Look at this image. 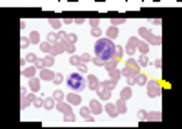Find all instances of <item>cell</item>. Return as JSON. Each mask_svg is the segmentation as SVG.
Returning a JSON list of instances; mask_svg holds the SVG:
<instances>
[{
	"label": "cell",
	"mask_w": 182,
	"mask_h": 129,
	"mask_svg": "<svg viewBox=\"0 0 182 129\" xmlns=\"http://www.w3.org/2000/svg\"><path fill=\"white\" fill-rule=\"evenodd\" d=\"M115 44H113V40L109 38H100L97 40V44H95V58H98L100 62H107V60H111V58H115Z\"/></svg>",
	"instance_id": "cell-1"
},
{
	"label": "cell",
	"mask_w": 182,
	"mask_h": 129,
	"mask_svg": "<svg viewBox=\"0 0 182 129\" xmlns=\"http://www.w3.org/2000/svg\"><path fill=\"white\" fill-rule=\"evenodd\" d=\"M66 84H67V89L73 91V93H82L86 89V86H87L86 78L82 77V75H78V73H71L69 77H67Z\"/></svg>",
	"instance_id": "cell-2"
},
{
	"label": "cell",
	"mask_w": 182,
	"mask_h": 129,
	"mask_svg": "<svg viewBox=\"0 0 182 129\" xmlns=\"http://www.w3.org/2000/svg\"><path fill=\"white\" fill-rule=\"evenodd\" d=\"M137 47H138V38H137V37H131V38H129V42H127V47H126V51L129 53V55H133Z\"/></svg>",
	"instance_id": "cell-3"
},
{
	"label": "cell",
	"mask_w": 182,
	"mask_h": 129,
	"mask_svg": "<svg viewBox=\"0 0 182 129\" xmlns=\"http://www.w3.org/2000/svg\"><path fill=\"white\" fill-rule=\"evenodd\" d=\"M98 97H100V100H107L111 97V89H107L106 86L98 84Z\"/></svg>",
	"instance_id": "cell-4"
},
{
	"label": "cell",
	"mask_w": 182,
	"mask_h": 129,
	"mask_svg": "<svg viewBox=\"0 0 182 129\" xmlns=\"http://www.w3.org/2000/svg\"><path fill=\"white\" fill-rule=\"evenodd\" d=\"M147 95H149V97H158L160 95V87L155 82H149V86H147Z\"/></svg>",
	"instance_id": "cell-5"
},
{
	"label": "cell",
	"mask_w": 182,
	"mask_h": 129,
	"mask_svg": "<svg viewBox=\"0 0 182 129\" xmlns=\"http://www.w3.org/2000/svg\"><path fill=\"white\" fill-rule=\"evenodd\" d=\"M89 109H91L93 115H100V113H102V106H100V102H98V100H91Z\"/></svg>",
	"instance_id": "cell-6"
},
{
	"label": "cell",
	"mask_w": 182,
	"mask_h": 129,
	"mask_svg": "<svg viewBox=\"0 0 182 129\" xmlns=\"http://www.w3.org/2000/svg\"><path fill=\"white\" fill-rule=\"evenodd\" d=\"M86 82H87V87L89 89H98V80H97V77H93V75H89V77L86 78Z\"/></svg>",
	"instance_id": "cell-7"
},
{
	"label": "cell",
	"mask_w": 182,
	"mask_h": 129,
	"mask_svg": "<svg viewBox=\"0 0 182 129\" xmlns=\"http://www.w3.org/2000/svg\"><path fill=\"white\" fill-rule=\"evenodd\" d=\"M80 115H82L87 122H93V113H91L89 107H82V109H80Z\"/></svg>",
	"instance_id": "cell-8"
},
{
	"label": "cell",
	"mask_w": 182,
	"mask_h": 129,
	"mask_svg": "<svg viewBox=\"0 0 182 129\" xmlns=\"http://www.w3.org/2000/svg\"><path fill=\"white\" fill-rule=\"evenodd\" d=\"M67 100H69V104H80V100H82V98H80V95L78 93H69V95H67Z\"/></svg>",
	"instance_id": "cell-9"
},
{
	"label": "cell",
	"mask_w": 182,
	"mask_h": 129,
	"mask_svg": "<svg viewBox=\"0 0 182 129\" xmlns=\"http://www.w3.org/2000/svg\"><path fill=\"white\" fill-rule=\"evenodd\" d=\"M40 77H42V80H53V78H55V73L49 71V69H42Z\"/></svg>",
	"instance_id": "cell-10"
},
{
	"label": "cell",
	"mask_w": 182,
	"mask_h": 129,
	"mask_svg": "<svg viewBox=\"0 0 182 129\" xmlns=\"http://www.w3.org/2000/svg\"><path fill=\"white\" fill-rule=\"evenodd\" d=\"M22 75H24L26 78H35V67H24Z\"/></svg>",
	"instance_id": "cell-11"
},
{
	"label": "cell",
	"mask_w": 182,
	"mask_h": 129,
	"mask_svg": "<svg viewBox=\"0 0 182 129\" xmlns=\"http://www.w3.org/2000/svg\"><path fill=\"white\" fill-rule=\"evenodd\" d=\"M117 62H118L117 58H111V60H107V62H104L102 67H106L107 71H113V69H115V66H117Z\"/></svg>",
	"instance_id": "cell-12"
},
{
	"label": "cell",
	"mask_w": 182,
	"mask_h": 129,
	"mask_svg": "<svg viewBox=\"0 0 182 129\" xmlns=\"http://www.w3.org/2000/svg\"><path fill=\"white\" fill-rule=\"evenodd\" d=\"M126 66H127V67H129V69H131V71H133L135 75H138V64H137V62H135V60H133V58H129V60H127V64H126Z\"/></svg>",
	"instance_id": "cell-13"
},
{
	"label": "cell",
	"mask_w": 182,
	"mask_h": 129,
	"mask_svg": "<svg viewBox=\"0 0 182 129\" xmlns=\"http://www.w3.org/2000/svg\"><path fill=\"white\" fill-rule=\"evenodd\" d=\"M106 111H107V115H109V117H117V115H118L117 106H113V104H107V106H106Z\"/></svg>",
	"instance_id": "cell-14"
},
{
	"label": "cell",
	"mask_w": 182,
	"mask_h": 129,
	"mask_svg": "<svg viewBox=\"0 0 182 129\" xmlns=\"http://www.w3.org/2000/svg\"><path fill=\"white\" fill-rule=\"evenodd\" d=\"M57 109H58L60 113H64V115H69V113H71V109H69V106H67V104H62V102H58V106H57Z\"/></svg>",
	"instance_id": "cell-15"
},
{
	"label": "cell",
	"mask_w": 182,
	"mask_h": 129,
	"mask_svg": "<svg viewBox=\"0 0 182 129\" xmlns=\"http://www.w3.org/2000/svg\"><path fill=\"white\" fill-rule=\"evenodd\" d=\"M29 42H31V44H38V42H40L38 31H31V33H29Z\"/></svg>",
	"instance_id": "cell-16"
},
{
	"label": "cell",
	"mask_w": 182,
	"mask_h": 129,
	"mask_svg": "<svg viewBox=\"0 0 182 129\" xmlns=\"http://www.w3.org/2000/svg\"><path fill=\"white\" fill-rule=\"evenodd\" d=\"M117 111H118L120 115L127 111V109H126V100H122V98H120V100L117 102Z\"/></svg>",
	"instance_id": "cell-17"
},
{
	"label": "cell",
	"mask_w": 182,
	"mask_h": 129,
	"mask_svg": "<svg viewBox=\"0 0 182 129\" xmlns=\"http://www.w3.org/2000/svg\"><path fill=\"white\" fill-rule=\"evenodd\" d=\"M29 87H31V91H38L40 89V82H38V80H35V78H29Z\"/></svg>",
	"instance_id": "cell-18"
},
{
	"label": "cell",
	"mask_w": 182,
	"mask_h": 129,
	"mask_svg": "<svg viewBox=\"0 0 182 129\" xmlns=\"http://www.w3.org/2000/svg\"><path fill=\"white\" fill-rule=\"evenodd\" d=\"M133 80H135V82H137L138 86H144V84H146V80H147V78L144 77V75H140V73H138V75H135V77H133Z\"/></svg>",
	"instance_id": "cell-19"
},
{
	"label": "cell",
	"mask_w": 182,
	"mask_h": 129,
	"mask_svg": "<svg viewBox=\"0 0 182 129\" xmlns=\"http://www.w3.org/2000/svg\"><path fill=\"white\" fill-rule=\"evenodd\" d=\"M55 102H57V100L53 98V97H51V98H44V107H46V109H51V107L55 106Z\"/></svg>",
	"instance_id": "cell-20"
},
{
	"label": "cell",
	"mask_w": 182,
	"mask_h": 129,
	"mask_svg": "<svg viewBox=\"0 0 182 129\" xmlns=\"http://www.w3.org/2000/svg\"><path fill=\"white\" fill-rule=\"evenodd\" d=\"M129 97H131V89H129V87H124L122 93H120V98H122V100H127Z\"/></svg>",
	"instance_id": "cell-21"
},
{
	"label": "cell",
	"mask_w": 182,
	"mask_h": 129,
	"mask_svg": "<svg viewBox=\"0 0 182 129\" xmlns=\"http://www.w3.org/2000/svg\"><path fill=\"white\" fill-rule=\"evenodd\" d=\"M31 100H33V104H35L37 107H44V100L40 97H33V95H31Z\"/></svg>",
	"instance_id": "cell-22"
},
{
	"label": "cell",
	"mask_w": 182,
	"mask_h": 129,
	"mask_svg": "<svg viewBox=\"0 0 182 129\" xmlns=\"http://www.w3.org/2000/svg\"><path fill=\"white\" fill-rule=\"evenodd\" d=\"M58 35H57V33H49V35H48V42L49 44H55V42H58Z\"/></svg>",
	"instance_id": "cell-23"
},
{
	"label": "cell",
	"mask_w": 182,
	"mask_h": 129,
	"mask_svg": "<svg viewBox=\"0 0 182 129\" xmlns=\"http://www.w3.org/2000/svg\"><path fill=\"white\" fill-rule=\"evenodd\" d=\"M122 57H124V49H122L120 46H117V47H115V58H117V60H120Z\"/></svg>",
	"instance_id": "cell-24"
},
{
	"label": "cell",
	"mask_w": 182,
	"mask_h": 129,
	"mask_svg": "<svg viewBox=\"0 0 182 129\" xmlns=\"http://www.w3.org/2000/svg\"><path fill=\"white\" fill-rule=\"evenodd\" d=\"M69 62H71L73 66H82V58H78V57H71V58H69Z\"/></svg>",
	"instance_id": "cell-25"
},
{
	"label": "cell",
	"mask_w": 182,
	"mask_h": 129,
	"mask_svg": "<svg viewBox=\"0 0 182 129\" xmlns=\"http://www.w3.org/2000/svg\"><path fill=\"white\" fill-rule=\"evenodd\" d=\"M40 49L46 51V53H49V51H51V44H49V42H42V44H40Z\"/></svg>",
	"instance_id": "cell-26"
},
{
	"label": "cell",
	"mask_w": 182,
	"mask_h": 129,
	"mask_svg": "<svg viewBox=\"0 0 182 129\" xmlns=\"http://www.w3.org/2000/svg\"><path fill=\"white\" fill-rule=\"evenodd\" d=\"M53 98H55L57 102H62V98H64V93H62V91H55V93H53Z\"/></svg>",
	"instance_id": "cell-27"
},
{
	"label": "cell",
	"mask_w": 182,
	"mask_h": 129,
	"mask_svg": "<svg viewBox=\"0 0 182 129\" xmlns=\"http://www.w3.org/2000/svg\"><path fill=\"white\" fill-rule=\"evenodd\" d=\"M109 73H111V80H115V82H117V78L120 77V75H122V71H118V69H113Z\"/></svg>",
	"instance_id": "cell-28"
},
{
	"label": "cell",
	"mask_w": 182,
	"mask_h": 129,
	"mask_svg": "<svg viewBox=\"0 0 182 129\" xmlns=\"http://www.w3.org/2000/svg\"><path fill=\"white\" fill-rule=\"evenodd\" d=\"M138 33H140V35H144V38H146V40H149V37H151V33H149V31H147V29H144V28H142V29H140Z\"/></svg>",
	"instance_id": "cell-29"
},
{
	"label": "cell",
	"mask_w": 182,
	"mask_h": 129,
	"mask_svg": "<svg viewBox=\"0 0 182 129\" xmlns=\"http://www.w3.org/2000/svg\"><path fill=\"white\" fill-rule=\"evenodd\" d=\"M44 62H46V66H53V64H55V58L49 55V57H46V58H44Z\"/></svg>",
	"instance_id": "cell-30"
},
{
	"label": "cell",
	"mask_w": 182,
	"mask_h": 129,
	"mask_svg": "<svg viewBox=\"0 0 182 129\" xmlns=\"http://www.w3.org/2000/svg\"><path fill=\"white\" fill-rule=\"evenodd\" d=\"M115 80H109V82H102V86H106L107 87V89H113V87H115Z\"/></svg>",
	"instance_id": "cell-31"
},
{
	"label": "cell",
	"mask_w": 182,
	"mask_h": 129,
	"mask_svg": "<svg viewBox=\"0 0 182 129\" xmlns=\"http://www.w3.org/2000/svg\"><path fill=\"white\" fill-rule=\"evenodd\" d=\"M62 80H64V77H62V75H55V78H53V82H55V84L58 86V84H62Z\"/></svg>",
	"instance_id": "cell-32"
},
{
	"label": "cell",
	"mask_w": 182,
	"mask_h": 129,
	"mask_svg": "<svg viewBox=\"0 0 182 129\" xmlns=\"http://www.w3.org/2000/svg\"><path fill=\"white\" fill-rule=\"evenodd\" d=\"M117 33H118V31H117V28H115V26H113V28H111L109 31H107V35H109L111 38H115V37H117Z\"/></svg>",
	"instance_id": "cell-33"
},
{
	"label": "cell",
	"mask_w": 182,
	"mask_h": 129,
	"mask_svg": "<svg viewBox=\"0 0 182 129\" xmlns=\"http://www.w3.org/2000/svg\"><path fill=\"white\" fill-rule=\"evenodd\" d=\"M35 66L38 67V69H44V67H46V62H44V60H40V58H38L37 62H35Z\"/></svg>",
	"instance_id": "cell-34"
},
{
	"label": "cell",
	"mask_w": 182,
	"mask_h": 129,
	"mask_svg": "<svg viewBox=\"0 0 182 129\" xmlns=\"http://www.w3.org/2000/svg\"><path fill=\"white\" fill-rule=\"evenodd\" d=\"M138 49H140V53H142V55H146V53H147V46L138 42Z\"/></svg>",
	"instance_id": "cell-35"
},
{
	"label": "cell",
	"mask_w": 182,
	"mask_h": 129,
	"mask_svg": "<svg viewBox=\"0 0 182 129\" xmlns=\"http://www.w3.org/2000/svg\"><path fill=\"white\" fill-rule=\"evenodd\" d=\"M137 64H138V66H147V58H146V57L142 55V57L138 58V62H137Z\"/></svg>",
	"instance_id": "cell-36"
},
{
	"label": "cell",
	"mask_w": 182,
	"mask_h": 129,
	"mask_svg": "<svg viewBox=\"0 0 182 129\" xmlns=\"http://www.w3.org/2000/svg\"><path fill=\"white\" fill-rule=\"evenodd\" d=\"M26 60H28V62H31V64H35L37 60H38V58H37L35 55H28V58H26Z\"/></svg>",
	"instance_id": "cell-37"
},
{
	"label": "cell",
	"mask_w": 182,
	"mask_h": 129,
	"mask_svg": "<svg viewBox=\"0 0 182 129\" xmlns=\"http://www.w3.org/2000/svg\"><path fill=\"white\" fill-rule=\"evenodd\" d=\"M28 104H29L28 97H26V95H22V107H28Z\"/></svg>",
	"instance_id": "cell-38"
},
{
	"label": "cell",
	"mask_w": 182,
	"mask_h": 129,
	"mask_svg": "<svg viewBox=\"0 0 182 129\" xmlns=\"http://www.w3.org/2000/svg\"><path fill=\"white\" fill-rule=\"evenodd\" d=\"M51 26H53L55 29H58V28H60V22H58V20H51Z\"/></svg>",
	"instance_id": "cell-39"
},
{
	"label": "cell",
	"mask_w": 182,
	"mask_h": 129,
	"mask_svg": "<svg viewBox=\"0 0 182 129\" xmlns=\"http://www.w3.org/2000/svg\"><path fill=\"white\" fill-rule=\"evenodd\" d=\"M91 62H93V64H95V66H100V67H102V62H100V60H98V58H95V57H93V58H91Z\"/></svg>",
	"instance_id": "cell-40"
},
{
	"label": "cell",
	"mask_w": 182,
	"mask_h": 129,
	"mask_svg": "<svg viewBox=\"0 0 182 129\" xmlns=\"http://www.w3.org/2000/svg\"><path fill=\"white\" fill-rule=\"evenodd\" d=\"M66 120H67V122H71V120H75V117H73V113H69V115H66Z\"/></svg>",
	"instance_id": "cell-41"
},
{
	"label": "cell",
	"mask_w": 182,
	"mask_h": 129,
	"mask_svg": "<svg viewBox=\"0 0 182 129\" xmlns=\"http://www.w3.org/2000/svg\"><path fill=\"white\" fill-rule=\"evenodd\" d=\"M29 44V38H22V47H28Z\"/></svg>",
	"instance_id": "cell-42"
},
{
	"label": "cell",
	"mask_w": 182,
	"mask_h": 129,
	"mask_svg": "<svg viewBox=\"0 0 182 129\" xmlns=\"http://www.w3.org/2000/svg\"><path fill=\"white\" fill-rule=\"evenodd\" d=\"M93 35L98 37V35H100V29H98V28H95V29H93Z\"/></svg>",
	"instance_id": "cell-43"
},
{
	"label": "cell",
	"mask_w": 182,
	"mask_h": 129,
	"mask_svg": "<svg viewBox=\"0 0 182 129\" xmlns=\"http://www.w3.org/2000/svg\"><path fill=\"white\" fill-rule=\"evenodd\" d=\"M91 26H93V29H95V28H98V22L97 20H91Z\"/></svg>",
	"instance_id": "cell-44"
},
{
	"label": "cell",
	"mask_w": 182,
	"mask_h": 129,
	"mask_svg": "<svg viewBox=\"0 0 182 129\" xmlns=\"http://www.w3.org/2000/svg\"><path fill=\"white\" fill-rule=\"evenodd\" d=\"M160 64H162V62H160V58L155 60V67H160Z\"/></svg>",
	"instance_id": "cell-45"
}]
</instances>
